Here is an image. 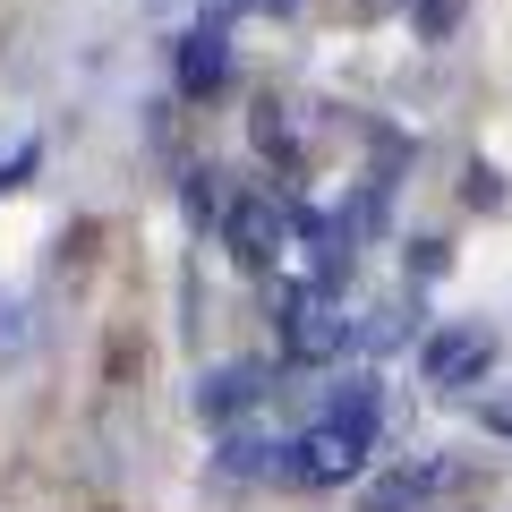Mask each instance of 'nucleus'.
I'll use <instances>...</instances> for the list:
<instances>
[{"label": "nucleus", "instance_id": "nucleus-1", "mask_svg": "<svg viewBox=\"0 0 512 512\" xmlns=\"http://www.w3.org/2000/svg\"><path fill=\"white\" fill-rule=\"evenodd\" d=\"M274 316H282V359L291 367H333L342 350H359V316H342V299H308L274 282Z\"/></svg>", "mask_w": 512, "mask_h": 512}, {"label": "nucleus", "instance_id": "nucleus-2", "mask_svg": "<svg viewBox=\"0 0 512 512\" xmlns=\"http://www.w3.org/2000/svg\"><path fill=\"white\" fill-rule=\"evenodd\" d=\"M214 239L248 265V274H282V256H291V197H274V188H239Z\"/></svg>", "mask_w": 512, "mask_h": 512}, {"label": "nucleus", "instance_id": "nucleus-3", "mask_svg": "<svg viewBox=\"0 0 512 512\" xmlns=\"http://www.w3.org/2000/svg\"><path fill=\"white\" fill-rule=\"evenodd\" d=\"M367 427H342V419H308L291 444V487H342V478L367 470Z\"/></svg>", "mask_w": 512, "mask_h": 512}, {"label": "nucleus", "instance_id": "nucleus-4", "mask_svg": "<svg viewBox=\"0 0 512 512\" xmlns=\"http://www.w3.org/2000/svg\"><path fill=\"white\" fill-rule=\"evenodd\" d=\"M274 402V359H222L197 376V419L205 427H239Z\"/></svg>", "mask_w": 512, "mask_h": 512}, {"label": "nucleus", "instance_id": "nucleus-5", "mask_svg": "<svg viewBox=\"0 0 512 512\" xmlns=\"http://www.w3.org/2000/svg\"><path fill=\"white\" fill-rule=\"evenodd\" d=\"M487 367H495V325H444L419 350V384H436V393H470Z\"/></svg>", "mask_w": 512, "mask_h": 512}, {"label": "nucleus", "instance_id": "nucleus-6", "mask_svg": "<svg viewBox=\"0 0 512 512\" xmlns=\"http://www.w3.org/2000/svg\"><path fill=\"white\" fill-rule=\"evenodd\" d=\"M291 427H274L265 410L256 419H239V427H222V444H214V470L222 478H291Z\"/></svg>", "mask_w": 512, "mask_h": 512}, {"label": "nucleus", "instance_id": "nucleus-7", "mask_svg": "<svg viewBox=\"0 0 512 512\" xmlns=\"http://www.w3.org/2000/svg\"><path fill=\"white\" fill-rule=\"evenodd\" d=\"M171 86L188 94V103H205V94H222L231 86V26H214V18H197L180 35V52H171Z\"/></svg>", "mask_w": 512, "mask_h": 512}, {"label": "nucleus", "instance_id": "nucleus-8", "mask_svg": "<svg viewBox=\"0 0 512 512\" xmlns=\"http://www.w3.org/2000/svg\"><path fill=\"white\" fill-rule=\"evenodd\" d=\"M444 478H453V461H402V470H384V478L359 487V512H427Z\"/></svg>", "mask_w": 512, "mask_h": 512}, {"label": "nucleus", "instance_id": "nucleus-9", "mask_svg": "<svg viewBox=\"0 0 512 512\" xmlns=\"http://www.w3.org/2000/svg\"><path fill=\"white\" fill-rule=\"evenodd\" d=\"M256 154H265V163H299V154H308V111L265 94V103H256Z\"/></svg>", "mask_w": 512, "mask_h": 512}, {"label": "nucleus", "instance_id": "nucleus-10", "mask_svg": "<svg viewBox=\"0 0 512 512\" xmlns=\"http://www.w3.org/2000/svg\"><path fill=\"white\" fill-rule=\"evenodd\" d=\"M316 419H342V427H367V436H376V419H384V384L367 376V367H350V376L325 393V410H316Z\"/></svg>", "mask_w": 512, "mask_h": 512}, {"label": "nucleus", "instance_id": "nucleus-11", "mask_svg": "<svg viewBox=\"0 0 512 512\" xmlns=\"http://www.w3.org/2000/svg\"><path fill=\"white\" fill-rule=\"evenodd\" d=\"M180 205H188V222H197V231H222V214H231V188H222V171H214V163H188Z\"/></svg>", "mask_w": 512, "mask_h": 512}, {"label": "nucleus", "instance_id": "nucleus-12", "mask_svg": "<svg viewBox=\"0 0 512 512\" xmlns=\"http://www.w3.org/2000/svg\"><path fill=\"white\" fill-rule=\"evenodd\" d=\"M461 9H470V0H410V35L419 43H453Z\"/></svg>", "mask_w": 512, "mask_h": 512}, {"label": "nucleus", "instance_id": "nucleus-13", "mask_svg": "<svg viewBox=\"0 0 512 512\" xmlns=\"http://www.w3.org/2000/svg\"><path fill=\"white\" fill-rule=\"evenodd\" d=\"M461 205H470V214H495V205H504V171L470 163V171H461Z\"/></svg>", "mask_w": 512, "mask_h": 512}, {"label": "nucleus", "instance_id": "nucleus-14", "mask_svg": "<svg viewBox=\"0 0 512 512\" xmlns=\"http://www.w3.org/2000/svg\"><path fill=\"white\" fill-rule=\"evenodd\" d=\"M43 163V137H18V146L0 154V197H9V188H26V171Z\"/></svg>", "mask_w": 512, "mask_h": 512}, {"label": "nucleus", "instance_id": "nucleus-15", "mask_svg": "<svg viewBox=\"0 0 512 512\" xmlns=\"http://www.w3.org/2000/svg\"><path fill=\"white\" fill-rule=\"evenodd\" d=\"M478 427H487L495 444H512V384L504 393H478Z\"/></svg>", "mask_w": 512, "mask_h": 512}, {"label": "nucleus", "instance_id": "nucleus-16", "mask_svg": "<svg viewBox=\"0 0 512 512\" xmlns=\"http://www.w3.org/2000/svg\"><path fill=\"white\" fill-rule=\"evenodd\" d=\"M453 256H444V239H410V282H436Z\"/></svg>", "mask_w": 512, "mask_h": 512}, {"label": "nucleus", "instance_id": "nucleus-17", "mask_svg": "<svg viewBox=\"0 0 512 512\" xmlns=\"http://www.w3.org/2000/svg\"><path fill=\"white\" fill-rule=\"evenodd\" d=\"M239 9H256V0H205V18H214V26H231Z\"/></svg>", "mask_w": 512, "mask_h": 512}, {"label": "nucleus", "instance_id": "nucleus-18", "mask_svg": "<svg viewBox=\"0 0 512 512\" xmlns=\"http://www.w3.org/2000/svg\"><path fill=\"white\" fill-rule=\"evenodd\" d=\"M256 9H265V18H291V9H299V0H256Z\"/></svg>", "mask_w": 512, "mask_h": 512}]
</instances>
